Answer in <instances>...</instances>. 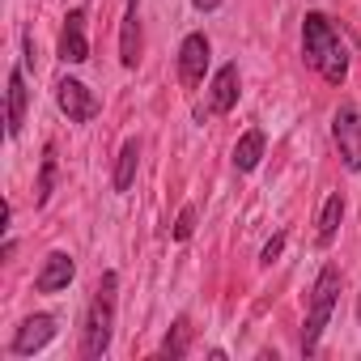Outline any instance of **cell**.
I'll return each mask as SVG.
<instances>
[{"instance_id":"cell-4","label":"cell","mask_w":361,"mask_h":361,"mask_svg":"<svg viewBox=\"0 0 361 361\" xmlns=\"http://www.w3.org/2000/svg\"><path fill=\"white\" fill-rule=\"evenodd\" d=\"M331 140H336L344 166H348V170H361V115H357V106L344 102V106L331 115Z\"/></svg>"},{"instance_id":"cell-6","label":"cell","mask_w":361,"mask_h":361,"mask_svg":"<svg viewBox=\"0 0 361 361\" xmlns=\"http://www.w3.org/2000/svg\"><path fill=\"white\" fill-rule=\"evenodd\" d=\"M209 56H213V47H209L204 35H188V39H183V47H178V81H183L188 90H196V85L204 81Z\"/></svg>"},{"instance_id":"cell-16","label":"cell","mask_w":361,"mask_h":361,"mask_svg":"<svg viewBox=\"0 0 361 361\" xmlns=\"http://www.w3.org/2000/svg\"><path fill=\"white\" fill-rule=\"evenodd\" d=\"M340 217H344V196L331 192L327 204H323V213H319V247H331V238L340 230Z\"/></svg>"},{"instance_id":"cell-14","label":"cell","mask_w":361,"mask_h":361,"mask_svg":"<svg viewBox=\"0 0 361 361\" xmlns=\"http://www.w3.org/2000/svg\"><path fill=\"white\" fill-rule=\"evenodd\" d=\"M136 161H140V140H123L119 149V161H115V192H128L132 188V178H136Z\"/></svg>"},{"instance_id":"cell-3","label":"cell","mask_w":361,"mask_h":361,"mask_svg":"<svg viewBox=\"0 0 361 361\" xmlns=\"http://www.w3.org/2000/svg\"><path fill=\"white\" fill-rule=\"evenodd\" d=\"M340 285H344V281H340V268H336V264H327V268L314 276L306 327H302V353H306V357L319 348V336H323V327H327V319H331V310H336V302H340Z\"/></svg>"},{"instance_id":"cell-13","label":"cell","mask_w":361,"mask_h":361,"mask_svg":"<svg viewBox=\"0 0 361 361\" xmlns=\"http://www.w3.org/2000/svg\"><path fill=\"white\" fill-rule=\"evenodd\" d=\"M259 157H264V132L259 128H251V132H243L238 136V145H234V170H255L259 166Z\"/></svg>"},{"instance_id":"cell-5","label":"cell","mask_w":361,"mask_h":361,"mask_svg":"<svg viewBox=\"0 0 361 361\" xmlns=\"http://www.w3.org/2000/svg\"><path fill=\"white\" fill-rule=\"evenodd\" d=\"M56 106L68 115V123H90L98 115V98L77 81V77H60L56 81Z\"/></svg>"},{"instance_id":"cell-17","label":"cell","mask_w":361,"mask_h":361,"mask_svg":"<svg viewBox=\"0 0 361 361\" xmlns=\"http://www.w3.org/2000/svg\"><path fill=\"white\" fill-rule=\"evenodd\" d=\"M56 174H60V170H56V149L47 145V149H43V166H39V183H35V204H39V209H43V204L51 200V192H56Z\"/></svg>"},{"instance_id":"cell-18","label":"cell","mask_w":361,"mask_h":361,"mask_svg":"<svg viewBox=\"0 0 361 361\" xmlns=\"http://www.w3.org/2000/svg\"><path fill=\"white\" fill-rule=\"evenodd\" d=\"M192 234H196V209L188 204L183 213H178V221H174V238H178V243H188Z\"/></svg>"},{"instance_id":"cell-9","label":"cell","mask_w":361,"mask_h":361,"mask_svg":"<svg viewBox=\"0 0 361 361\" xmlns=\"http://www.w3.org/2000/svg\"><path fill=\"white\" fill-rule=\"evenodd\" d=\"M60 60L64 64H85L90 60V39H85V9H73L60 30Z\"/></svg>"},{"instance_id":"cell-19","label":"cell","mask_w":361,"mask_h":361,"mask_svg":"<svg viewBox=\"0 0 361 361\" xmlns=\"http://www.w3.org/2000/svg\"><path fill=\"white\" fill-rule=\"evenodd\" d=\"M281 251H285V234H272V243L264 247V255H259V264H272V259H276Z\"/></svg>"},{"instance_id":"cell-1","label":"cell","mask_w":361,"mask_h":361,"mask_svg":"<svg viewBox=\"0 0 361 361\" xmlns=\"http://www.w3.org/2000/svg\"><path fill=\"white\" fill-rule=\"evenodd\" d=\"M302 56H306V64H310L327 85H340V81L348 77V51H344V43H340V30H336L331 18L319 13V9H310V13L302 18Z\"/></svg>"},{"instance_id":"cell-11","label":"cell","mask_w":361,"mask_h":361,"mask_svg":"<svg viewBox=\"0 0 361 361\" xmlns=\"http://www.w3.org/2000/svg\"><path fill=\"white\" fill-rule=\"evenodd\" d=\"M119 64L136 68L140 64V0H128L123 26H119Z\"/></svg>"},{"instance_id":"cell-12","label":"cell","mask_w":361,"mask_h":361,"mask_svg":"<svg viewBox=\"0 0 361 361\" xmlns=\"http://www.w3.org/2000/svg\"><path fill=\"white\" fill-rule=\"evenodd\" d=\"M26 106H30V90H26V73L22 68H9V136H22V123H26Z\"/></svg>"},{"instance_id":"cell-15","label":"cell","mask_w":361,"mask_h":361,"mask_svg":"<svg viewBox=\"0 0 361 361\" xmlns=\"http://www.w3.org/2000/svg\"><path fill=\"white\" fill-rule=\"evenodd\" d=\"M188 348H192V323H188V319H174V327L166 331V340H161L157 357L178 361V357H188Z\"/></svg>"},{"instance_id":"cell-7","label":"cell","mask_w":361,"mask_h":361,"mask_svg":"<svg viewBox=\"0 0 361 361\" xmlns=\"http://www.w3.org/2000/svg\"><path fill=\"white\" fill-rule=\"evenodd\" d=\"M56 340V319L51 314H30V319H22V327L13 331V353L18 357H30V353H39V348H47Z\"/></svg>"},{"instance_id":"cell-8","label":"cell","mask_w":361,"mask_h":361,"mask_svg":"<svg viewBox=\"0 0 361 361\" xmlns=\"http://www.w3.org/2000/svg\"><path fill=\"white\" fill-rule=\"evenodd\" d=\"M238 94H243V77H238V64H221L213 85H209V111L213 115H230L238 106Z\"/></svg>"},{"instance_id":"cell-10","label":"cell","mask_w":361,"mask_h":361,"mask_svg":"<svg viewBox=\"0 0 361 361\" xmlns=\"http://www.w3.org/2000/svg\"><path fill=\"white\" fill-rule=\"evenodd\" d=\"M73 276H77L73 255H68V251H51V255L43 259V272L35 276V289H39V293H60V289H68Z\"/></svg>"},{"instance_id":"cell-2","label":"cell","mask_w":361,"mask_h":361,"mask_svg":"<svg viewBox=\"0 0 361 361\" xmlns=\"http://www.w3.org/2000/svg\"><path fill=\"white\" fill-rule=\"evenodd\" d=\"M115 289H119V276H115V272H102L98 285H94V298H90V306H85L81 357H90V361L106 357V348H111V331H115Z\"/></svg>"},{"instance_id":"cell-20","label":"cell","mask_w":361,"mask_h":361,"mask_svg":"<svg viewBox=\"0 0 361 361\" xmlns=\"http://www.w3.org/2000/svg\"><path fill=\"white\" fill-rule=\"evenodd\" d=\"M192 5H196L200 13H217V9H221V0H192Z\"/></svg>"}]
</instances>
